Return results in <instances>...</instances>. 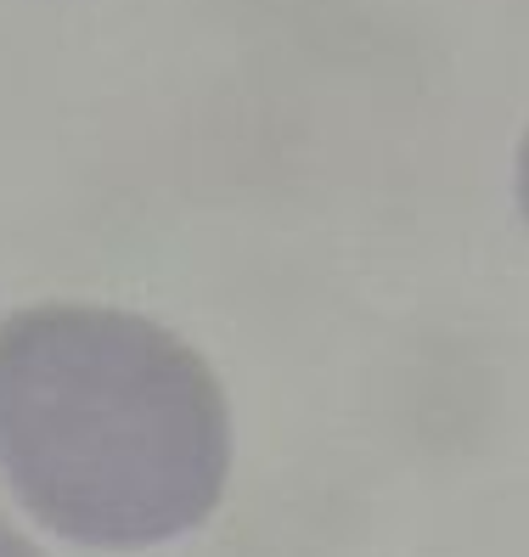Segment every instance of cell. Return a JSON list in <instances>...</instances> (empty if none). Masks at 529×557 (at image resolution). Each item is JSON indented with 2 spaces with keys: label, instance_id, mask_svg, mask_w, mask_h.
I'll return each instance as SVG.
<instances>
[{
  "label": "cell",
  "instance_id": "6da1fadb",
  "mask_svg": "<svg viewBox=\"0 0 529 557\" xmlns=\"http://www.w3.org/2000/svg\"><path fill=\"white\" fill-rule=\"evenodd\" d=\"M0 468L28 512L79 546L175 541L225 490L220 383L142 315L23 310L0 326Z\"/></svg>",
  "mask_w": 529,
  "mask_h": 557
},
{
  "label": "cell",
  "instance_id": "7a4b0ae2",
  "mask_svg": "<svg viewBox=\"0 0 529 557\" xmlns=\"http://www.w3.org/2000/svg\"><path fill=\"white\" fill-rule=\"evenodd\" d=\"M0 557H40V552L28 546L17 530H7V518H0Z\"/></svg>",
  "mask_w": 529,
  "mask_h": 557
},
{
  "label": "cell",
  "instance_id": "3957f363",
  "mask_svg": "<svg viewBox=\"0 0 529 557\" xmlns=\"http://www.w3.org/2000/svg\"><path fill=\"white\" fill-rule=\"evenodd\" d=\"M518 203H524V220H529V136H524V152H518Z\"/></svg>",
  "mask_w": 529,
  "mask_h": 557
}]
</instances>
